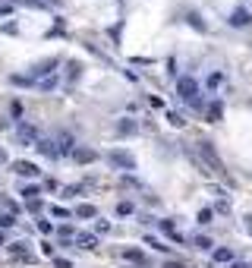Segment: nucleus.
Returning <instances> with one entry per match:
<instances>
[{
  "label": "nucleus",
  "instance_id": "f257e3e1",
  "mask_svg": "<svg viewBox=\"0 0 252 268\" xmlns=\"http://www.w3.org/2000/svg\"><path fill=\"white\" fill-rule=\"evenodd\" d=\"M177 95L183 98L186 104H193V108H202V98H199V82L193 76H180L177 79Z\"/></svg>",
  "mask_w": 252,
  "mask_h": 268
},
{
  "label": "nucleus",
  "instance_id": "f03ea898",
  "mask_svg": "<svg viewBox=\"0 0 252 268\" xmlns=\"http://www.w3.org/2000/svg\"><path fill=\"white\" fill-rule=\"evenodd\" d=\"M57 69H60V57H44V60H38V63L29 69V82L38 85L41 79H47L51 73H57Z\"/></svg>",
  "mask_w": 252,
  "mask_h": 268
},
{
  "label": "nucleus",
  "instance_id": "7ed1b4c3",
  "mask_svg": "<svg viewBox=\"0 0 252 268\" xmlns=\"http://www.w3.org/2000/svg\"><path fill=\"white\" fill-rule=\"evenodd\" d=\"M104 161L117 170H136V158H133V151H126V148H111L104 155Z\"/></svg>",
  "mask_w": 252,
  "mask_h": 268
},
{
  "label": "nucleus",
  "instance_id": "20e7f679",
  "mask_svg": "<svg viewBox=\"0 0 252 268\" xmlns=\"http://www.w3.org/2000/svg\"><path fill=\"white\" fill-rule=\"evenodd\" d=\"M199 155H202V161L211 167V173H218V177H227V170H224V161L218 158V151L211 148V142H199Z\"/></svg>",
  "mask_w": 252,
  "mask_h": 268
},
{
  "label": "nucleus",
  "instance_id": "39448f33",
  "mask_svg": "<svg viewBox=\"0 0 252 268\" xmlns=\"http://www.w3.org/2000/svg\"><path fill=\"white\" fill-rule=\"evenodd\" d=\"M38 126H32V123H19L16 126V142L19 145H38Z\"/></svg>",
  "mask_w": 252,
  "mask_h": 268
},
{
  "label": "nucleus",
  "instance_id": "423d86ee",
  "mask_svg": "<svg viewBox=\"0 0 252 268\" xmlns=\"http://www.w3.org/2000/svg\"><path fill=\"white\" fill-rule=\"evenodd\" d=\"M7 249H10V255H13L16 262H22V265H35V255H32V249H29V243H22V240H19V243H10Z\"/></svg>",
  "mask_w": 252,
  "mask_h": 268
},
{
  "label": "nucleus",
  "instance_id": "0eeeda50",
  "mask_svg": "<svg viewBox=\"0 0 252 268\" xmlns=\"http://www.w3.org/2000/svg\"><path fill=\"white\" fill-rule=\"evenodd\" d=\"M79 76H82V63L79 60H66V69H63V76H60V82H63V88H73Z\"/></svg>",
  "mask_w": 252,
  "mask_h": 268
},
{
  "label": "nucleus",
  "instance_id": "6e6552de",
  "mask_svg": "<svg viewBox=\"0 0 252 268\" xmlns=\"http://www.w3.org/2000/svg\"><path fill=\"white\" fill-rule=\"evenodd\" d=\"M73 161L76 164H95V161H98V151L89 148V145H76L73 148Z\"/></svg>",
  "mask_w": 252,
  "mask_h": 268
},
{
  "label": "nucleus",
  "instance_id": "1a4fd4ad",
  "mask_svg": "<svg viewBox=\"0 0 252 268\" xmlns=\"http://www.w3.org/2000/svg\"><path fill=\"white\" fill-rule=\"evenodd\" d=\"M10 167H13V173H19V177H32V180L41 173V167H38V164H32V161H13Z\"/></svg>",
  "mask_w": 252,
  "mask_h": 268
},
{
  "label": "nucleus",
  "instance_id": "9d476101",
  "mask_svg": "<svg viewBox=\"0 0 252 268\" xmlns=\"http://www.w3.org/2000/svg\"><path fill=\"white\" fill-rule=\"evenodd\" d=\"M57 151H60V158L63 155H73V148H76V139H73V133H57Z\"/></svg>",
  "mask_w": 252,
  "mask_h": 268
},
{
  "label": "nucleus",
  "instance_id": "9b49d317",
  "mask_svg": "<svg viewBox=\"0 0 252 268\" xmlns=\"http://www.w3.org/2000/svg\"><path fill=\"white\" fill-rule=\"evenodd\" d=\"M249 22H252V13H249L246 7H236L233 13H230V26H236V29H246Z\"/></svg>",
  "mask_w": 252,
  "mask_h": 268
},
{
  "label": "nucleus",
  "instance_id": "f8f14e48",
  "mask_svg": "<svg viewBox=\"0 0 252 268\" xmlns=\"http://www.w3.org/2000/svg\"><path fill=\"white\" fill-rule=\"evenodd\" d=\"M73 246L76 249H95V246H98V237H95V234H82V230H79V234L73 237Z\"/></svg>",
  "mask_w": 252,
  "mask_h": 268
},
{
  "label": "nucleus",
  "instance_id": "ddd939ff",
  "mask_svg": "<svg viewBox=\"0 0 252 268\" xmlns=\"http://www.w3.org/2000/svg\"><path fill=\"white\" fill-rule=\"evenodd\" d=\"M38 151H41L44 158H51V161L60 158V151H57V142H54V139H38Z\"/></svg>",
  "mask_w": 252,
  "mask_h": 268
},
{
  "label": "nucleus",
  "instance_id": "4468645a",
  "mask_svg": "<svg viewBox=\"0 0 252 268\" xmlns=\"http://www.w3.org/2000/svg\"><path fill=\"white\" fill-rule=\"evenodd\" d=\"M136 133H139V123L136 120H129V117L117 120V136H136Z\"/></svg>",
  "mask_w": 252,
  "mask_h": 268
},
{
  "label": "nucleus",
  "instance_id": "2eb2a0df",
  "mask_svg": "<svg viewBox=\"0 0 252 268\" xmlns=\"http://www.w3.org/2000/svg\"><path fill=\"white\" fill-rule=\"evenodd\" d=\"M73 218H86V221H92V218H98V208L89 205V202H82V205L73 208Z\"/></svg>",
  "mask_w": 252,
  "mask_h": 268
},
{
  "label": "nucleus",
  "instance_id": "dca6fc26",
  "mask_svg": "<svg viewBox=\"0 0 252 268\" xmlns=\"http://www.w3.org/2000/svg\"><path fill=\"white\" fill-rule=\"evenodd\" d=\"M205 117H208V123H218L224 117V104L221 101H211L208 108H205Z\"/></svg>",
  "mask_w": 252,
  "mask_h": 268
},
{
  "label": "nucleus",
  "instance_id": "f3484780",
  "mask_svg": "<svg viewBox=\"0 0 252 268\" xmlns=\"http://www.w3.org/2000/svg\"><path fill=\"white\" fill-rule=\"evenodd\" d=\"M123 259L126 262H133V265H148V259H145V252H142V249H123Z\"/></svg>",
  "mask_w": 252,
  "mask_h": 268
},
{
  "label": "nucleus",
  "instance_id": "a211bd4d",
  "mask_svg": "<svg viewBox=\"0 0 252 268\" xmlns=\"http://www.w3.org/2000/svg\"><path fill=\"white\" fill-rule=\"evenodd\" d=\"M47 212H51V218H60V221H69V218H73V212H69V208H63V205H51Z\"/></svg>",
  "mask_w": 252,
  "mask_h": 268
},
{
  "label": "nucleus",
  "instance_id": "6ab92c4d",
  "mask_svg": "<svg viewBox=\"0 0 252 268\" xmlns=\"http://www.w3.org/2000/svg\"><path fill=\"white\" fill-rule=\"evenodd\" d=\"M211 259H214V262H233V249L221 246V249H214V252H211Z\"/></svg>",
  "mask_w": 252,
  "mask_h": 268
},
{
  "label": "nucleus",
  "instance_id": "aec40b11",
  "mask_svg": "<svg viewBox=\"0 0 252 268\" xmlns=\"http://www.w3.org/2000/svg\"><path fill=\"white\" fill-rule=\"evenodd\" d=\"M186 22H189V26H193L196 32H205V29H208L205 22H202V16H199V13H193V10H189V13H186Z\"/></svg>",
  "mask_w": 252,
  "mask_h": 268
},
{
  "label": "nucleus",
  "instance_id": "412c9836",
  "mask_svg": "<svg viewBox=\"0 0 252 268\" xmlns=\"http://www.w3.org/2000/svg\"><path fill=\"white\" fill-rule=\"evenodd\" d=\"M86 190H89V183H69L63 193L66 196H86Z\"/></svg>",
  "mask_w": 252,
  "mask_h": 268
},
{
  "label": "nucleus",
  "instance_id": "4be33fe9",
  "mask_svg": "<svg viewBox=\"0 0 252 268\" xmlns=\"http://www.w3.org/2000/svg\"><path fill=\"white\" fill-rule=\"evenodd\" d=\"M193 246H196V249H211L214 243H211V237H205V234H199V237H193Z\"/></svg>",
  "mask_w": 252,
  "mask_h": 268
},
{
  "label": "nucleus",
  "instance_id": "5701e85b",
  "mask_svg": "<svg viewBox=\"0 0 252 268\" xmlns=\"http://www.w3.org/2000/svg\"><path fill=\"white\" fill-rule=\"evenodd\" d=\"M38 196H41V190H38L35 183H32V186H22V199H26V202H29V199H38Z\"/></svg>",
  "mask_w": 252,
  "mask_h": 268
},
{
  "label": "nucleus",
  "instance_id": "b1692460",
  "mask_svg": "<svg viewBox=\"0 0 252 268\" xmlns=\"http://www.w3.org/2000/svg\"><path fill=\"white\" fill-rule=\"evenodd\" d=\"M211 218H214L211 208H202V212H199V224H211Z\"/></svg>",
  "mask_w": 252,
  "mask_h": 268
},
{
  "label": "nucleus",
  "instance_id": "393cba45",
  "mask_svg": "<svg viewBox=\"0 0 252 268\" xmlns=\"http://www.w3.org/2000/svg\"><path fill=\"white\" fill-rule=\"evenodd\" d=\"M145 243H148V246H154V249H161V252H171V246H164V243L154 240V237H145Z\"/></svg>",
  "mask_w": 252,
  "mask_h": 268
},
{
  "label": "nucleus",
  "instance_id": "a878e982",
  "mask_svg": "<svg viewBox=\"0 0 252 268\" xmlns=\"http://www.w3.org/2000/svg\"><path fill=\"white\" fill-rule=\"evenodd\" d=\"M26 208H29V212H41V208H44L41 196H38V199H29V202H26Z\"/></svg>",
  "mask_w": 252,
  "mask_h": 268
},
{
  "label": "nucleus",
  "instance_id": "bb28decb",
  "mask_svg": "<svg viewBox=\"0 0 252 268\" xmlns=\"http://www.w3.org/2000/svg\"><path fill=\"white\" fill-rule=\"evenodd\" d=\"M13 224H16V215H10V212L0 215V227H13Z\"/></svg>",
  "mask_w": 252,
  "mask_h": 268
},
{
  "label": "nucleus",
  "instance_id": "cd10ccee",
  "mask_svg": "<svg viewBox=\"0 0 252 268\" xmlns=\"http://www.w3.org/2000/svg\"><path fill=\"white\" fill-rule=\"evenodd\" d=\"M38 230H41V234H54V224L44 221V218H38Z\"/></svg>",
  "mask_w": 252,
  "mask_h": 268
},
{
  "label": "nucleus",
  "instance_id": "c85d7f7f",
  "mask_svg": "<svg viewBox=\"0 0 252 268\" xmlns=\"http://www.w3.org/2000/svg\"><path fill=\"white\" fill-rule=\"evenodd\" d=\"M221 82H224V76H221V73H211V76H208V88H218Z\"/></svg>",
  "mask_w": 252,
  "mask_h": 268
},
{
  "label": "nucleus",
  "instance_id": "c756f323",
  "mask_svg": "<svg viewBox=\"0 0 252 268\" xmlns=\"http://www.w3.org/2000/svg\"><path fill=\"white\" fill-rule=\"evenodd\" d=\"M107 230H111V221H98V224H95V237H98V234H107Z\"/></svg>",
  "mask_w": 252,
  "mask_h": 268
},
{
  "label": "nucleus",
  "instance_id": "7c9ffc66",
  "mask_svg": "<svg viewBox=\"0 0 252 268\" xmlns=\"http://www.w3.org/2000/svg\"><path fill=\"white\" fill-rule=\"evenodd\" d=\"M167 120H171V126H183V123H186V120H183V117H180V114H177V111H171V114H167Z\"/></svg>",
  "mask_w": 252,
  "mask_h": 268
},
{
  "label": "nucleus",
  "instance_id": "2f4dec72",
  "mask_svg": "<svg viewBox=\"0 0 252 268\" xmlns=\"http://www.w3.org/2000/svg\"><path fill=\"white\" fill-rule=\"evenodd\" d=\"M117 215H133V202H120L117 205Z\"/></svg>",
  "mask_w": 252,
  "mask_h": 268
},
{
  "label": "nucleus",
  "instance_id": "473e14b6",
  "mask_svg": "<svg viewBox=\"0 0 252 268\" xmlns=\"http://www.w3.org/2000/svg\"><path fill=\"white\" fill-rule=\"evenodd\" d=\"M7 13H13V4H10V0H0V16H7Z\"/></svg>",
  "mask_w": 252,
  "mask_h": 268
},
{
  "label": "nucleus",
  "instance_id": "72a5a7b5",
  "mask_svg": "<svg viewBox=\"0 0 252 268\" xmlns=\"http://www.w3.org/2000/svg\"><path fill=\"white\" fill-rule=\"evenodd\" d=\"M54 268H73V262H69V259H57V255H54Z\"/></svg>",
  "mask_w": 252,
  "mask_h": 268
},
{
  "label": "nucleus",
  "instance_id": "f704fd0d",
  "mask_svg": "<svg viewBox=\"0 0 252 268\" xmlns=\"http://www.w3.org/2000/svg\"><path fill=\"white\" fill-rule=\"evenodd\" d=\"M243 227L249 230V237H252V215H246V218H243Z\"/></svg>",
  "mask_w": 252,
  "mask_h": 268
},
{
  "label": "nucleus",
  "instance_id": "c9c22d12",
  "mask_svg": "<svg viewBox=\"0 0 252 268\" xmlns=\"http://www.w3.org/2000/svg\"><path fill=\"white\" fill-rule=\"evenodd\" d=\"M7 161H10V158H7V148L0 145V164H7Z\"/></svg>",
  "mask_w": 252,
  "mask_h": 268
},
{
  "label": "nucleus",
  "instance_id": "e433bc0d",
  "mask_svg": "<svg viewBox=\"0 0 252 268\" xmlns=\"http://www.w3.org/2000/svg\"><path fill=\"white\" fill-rule=\"evenodd\" d=\"M164 268H183V265H177V262H167V265H164Z\"/></svg>",
  "mask_w": 252,
  "mask_h": 268
},
{
  "label": "nucleus",
  "instance_id": "4c0bfd02",
  "mask_svg": "<svg viewBox=\"0 0 252 268\" xmlns=\"http://www.w3.org/2000/svg\"><path fill=\"white\" fill-rule=\"evenodd\" d=\"M233 268H249V265H243V262H233Z\"/></svg>",
  "mask_w": 252,
  "mask_h": 268
},
{
  "label": "nucleus",
  "instance_id": "58836bf2",
  "mask_svg": "<svg viewBox=\"0 0 252 268\" xmlns=\"http://www.w3.org/2000/svg\"><path fill=\"white\" fill-rule=\"evenodd\" d=\"M51 4H57V0H51Z\"/></svg>",
  "mask_w": 252,
  "mask_h": 268
}]
</instances>
